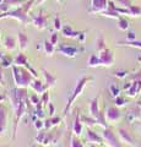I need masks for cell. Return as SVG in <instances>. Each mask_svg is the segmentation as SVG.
Instances as JSON below:
<instances>
[{"mask_svg":"<svg viewBox=\"0 0 141 147\" xmlns=\"http://www.w3.org/2000/svg\"><path fill=\"white\" fill-rule=\"evenodd\" d=\"M140 107H141V103H140Z\"/></svg>","mask_w":141,"mask_h":147,"instance_id":"51","label":"cell"},{"mask_svg":"<svg viewBox=\"0 0 141 147\" xmlns=\"http://www.w3.org/2000/svg\"><path fill=\"white\" fill-rule=\"evenodd\" d=\"M31 147H40V145H39V144H37V142H36V144H33V145L31 146Z\"/></svg>","mask_w":141,"mask_h":147,"instance_id":"48","label":"cell"},{"mask_svg":"<svg viewBox=\"0 0 141 147\" xmlns=\"http://www.w3.org/2000/svg\"><path fill=\"white\" fill-rule=\"evenodd\" d=\"M12 76L15 80L16 87H21V88H27L30 87L32 81L36 77L30 72L28 69L25 66H19V65H12Z\"/></svg>","mask_w":141,"mask_h":147,"instance_id":"2","label":"cell"},{"mask_svg":"<svg viewBox=\"0 0 141 147\" xmlns=\"http://www.w3.org/2000/svg\"><path fill=\"white\" fill-rule=\"evenodd\" d=\"M48 107H49V115L53 117V115H54V105H53L52 103H49Z\"/></svg>","mask_w":141,"mask_h":147,"instance_id":"43","label":"cell"},{"mask_svg":"<svg viewBox=\"0 0 141 147\" xmlns=\"http://www.w3.org/2000/svg\"><path fill=\"white\" fill-rule=\"evenodd\" d=\"M102 137L109 147H121L120 139H118V136L115 135V132L112 129H109V127L104 129L102 132Z\"/></svg>","mask_w":141,"mask_h":147,"instance_id":"4","label":"cell"},{"mask_svg":"<svg viewBox=\"0 0 141 147\" xmlns=\"http://www.w3.org/2000/svg\"><path fill=\"white\" fill-rule=\"evenodd\" d=\"M34 127L37 129V130H42V129H44V123L40 120V119H37V120L34 121Z\"/></svg>","mask_w":141,"mask_h":147,"instance_id":"40","label":"cell"},{"mask_svg":"<svg viewBox=\"0 0 141 147\" xmlns=\"http://www.w3.org/2000/svg\"><path fill=\"white\" fill-rule=\"evenodd\" d=\"M140 91H141V81H135L134 84H131V87L128 91V94L131 96V97H134V96H136V93Z\"/></svg>","mask_w":141,"mask_h":147,"instance_id":"26","label":"cell"},{"mask_svg":"<svg viewBox=\"0 0 141 147\" xmlns=\"http://www.w3.org/2000/svg\"><path fill=\"white\" fill-rule=\"evenodd\" d=\"M109 91H111V93L113 97H118L119 96V88L115 86V85H111V87H109Z\"/></svg>","mask_w":141,"mask_h":147,"instance_id":"36","label":"cell"},{"mask_svg":"<svg viewBox=\"0 0 141 147\" xmlns=\"http://www.w3.org/2000/svg\"><path fill=\"white\" fill-rule=\"evenodd\" d=\"M98 55H99V59H101V65L102 66H112L114 64V54L111 49H103L101 52H98Z\"/></svg>","mask_w":141,"mask_h":147,"instance_id":"8","label":"cell"},{"mask_svg":"<svg viewBox=\"0 0 141 147\" xmlns=\"http://www.w3.org/2000/svg\"><path fill=\"white\" fill-rule=\"evenodd\" d=\"M129 12H130V15L131 17H141V6L139 5H131L129 7Z\"/></svg>","mask_w":141,"mask_h":147,"instance_id":"27","label":"cell"},{"mask_svg":"<svg viewBox=\"0 0 141 147\" xmlns=\"http://www.w3.org/2000/svg\"><path fill=\"white\" fill-rule=\"evenodd\" d=\"M31 88H32L36 93H40L42 94L43 92H45L48 90V87H47V85L45 84H43L42 81H39L38 79H34L33 81H32V84H31Z\"/></svg>","mask_w":141,"mask_h":147,"instance_id":"20","label":"cell"},{"mask_svg":"<svg viewBox=\"0 0 141 147\" xmlns=\"http://www.w3.org/2000/svg\"><path fill=\"white\" fill-rule=\"evenodd\" d=\"M81 120H82L84 124H86V125H87V127L94 125V124H97V120H96L94 118H92L91 115H90V117H81Z\"/></svg>","mask_w":141,"mask_h":147,"instance_id":"30","label":"cell"},{"mask_svg":"<svg viewBox=\"0 0 141 147\" xmlns=\"http://www.w3.org/2000/svg\"><path fill=\"white\" fill-rule=\"evenodd\" d=\"M101 112H102V110L99 109L98 97L91 99V102H90V115L97 120V119L99 118V115H101Z\"/></svg>","mask_w":141,"mask_h":147,"instance_id":"14","label":"cell"},{"mask_svg":"<svg viewBox=\"0 0 141 147\" xmlns=\"http://www.w3.org/2000/svg\"><path fill=\"white\" fill-rule=\"evenodd\" d=\"M42 75H43V77H44L45 85H47L48 88H51V87H54V85H55V82H57V77L54 76L52 72H49L48 70H45V69H43V70H42Z\"/></svg>","mask_w":141,"mask_h":147,"instance_id":"19","label":"cell"},{"mask_svg":"<svg viewBox=\"0 0 141 147\" xmlns=\"http://www.w3.org/2000/svg\"><path fill=\"white\" fill-rule=\"evenodd\" d=\"M88 66L90 67H96V66H101V59H99L98 54H92L88 58Z\"/></svg>","mask_w":141,"mask_h":147,"instance_id":"25","label":"cell"},{"mask_svg":"<svg viewBox=\"0 0 141 147\" xmlns=\"http://www.w3.org/2000/svg\"><path fill=\"white\" fill-rule=\"evenodd\" d=\"M118 135H119V139L121 142H125L128 145H133L134 144V137L131 136V134L129 131H126L125 129H119L118 130Z\"/></svg>","mask_w":141,"mask_h":147,"instance_id":"18","label":"cell"},{"mask_svg":"<svg viewBox=\"0 0 141 147\" xmlns=\"http://www.w3.org/2000/svg\"><path fill=\"white\" fill-rule=\"evenodd\" d=\"M57 52L61 53L67 58H75L76 55H79L81 52H84V49H79L77 47H72V45H66V44H60L57 47Z\"/></svg>","mask_w":141,"mask_h":147,"instance_id":"7","label":"cell"},{"mask_svg":"<svg viewBox=\"0 0 141 147\" xmlns=\"http://www.w3.org/2000/svg\"><path fill=\"white\" fill-rule=\"evenodd\" d=\"M58 1H60V0H58Z\"/></svg>","mask_w":141,"mask_h":147,"instance_id":"52","label":"cell"},{"mask_svg":"<svg viewBox=\"0 0 141 147\" xmlns=\"http://www.w3.org/2000/svg\"><path fill=\"white\" fill-rule=\"evenodd\" d=\"M117 45L119 47H134V48H139L141 49V42L140 40H125V42H118Z\"/></svg>","mask_w":141,"mask_h":147,"instance_id":"24","label":"cell"},{"mask_svg":"<svg viewBox=\"0 0 141 147\" xmlns=\"http://www.w3.org/2000/svg\"><path fill=\"white\" fill-rule=\"evenodd\" d=\"M113 1L120 7H130L133 5V1H131V0H113Z\"/></svg>","mask_w":141,"mask_h":147,"instance_id":"31","label":"cell"},{"mask_svg":"<svg viewBox=\"0 0 141 147\" xmlns=\"http://www.w3.org/2000/svg\"><path fill=\"white\" fill-rule=\"evenodd\" d=\"M45 135H47V132H39V134L37 135V137H36V142L37 144H43V141L45 139Z\"/></svg>","mask_w":141,"mask_h":147,"instance_id":"38","label":"cell"},{"mask_svg":"<svg viewBox=\"0 0 141 147\" xmlns=\"http://www.w3.org/2000/svg\"><path fill=\"white\" fill-rule=\"evenodd\" d=\"M128 37H129L128 40H135V33H134V32H130Z\"/></svg>","mask_w":141,"mask_h":147,"instance_id":"44","label":"cell"},{"mask_svg":"<svg viewBox=\"0 0 141 147\" xmlns=\"http://www.w3.org/2000/svg\"><path fill=\"white\" fill-rule=\"evenodd\" d=\"M30 103H32V104H34V105H37L38 103H40V98L37 96V93L30 96Z\"/></svg>","mask_w":141,"mask_h":147,"instance_id":"35","label":"cell"},{"mask_svg":"<svg viewBox=\"0 0 141 147\" xmlns=\"http://www.w3.org/2000/svg\"><path fill=\"white\" fill-rule=\"evenodd\" d=\"M60 123H61V118L60 117H54L53 115L51 119H48V120L44 121V129H48V130H49V129L59 125Z\"/></svg>","mask_w":141,"mask_h":147,"instance_id":"21","label":"cell"},{"mask_svg":"<svg viewBox=\"0 0 141 147\" xmlns=\"http://www.w3.org/2000/svg\"><path fill=\"white\" fill-rule=\"evenodd\" d=\"M3 45H4V48H5L7 52H12V50H16V48L19 47V44H17L16 39L13 38V37H11V36H6L5 38H4Z\"/></svg>","mask_w":141,"mask_h":147,"instance_id":"17","label":"cell"},{"mask_svg":"<svg viewBox=\"0 0 141 147\" xmlns=\"http://www.w3.org/2000/svg\"><path fill=\"white\" fill-rule=\"evenodd\" d=\"M49 99H51V94H49V92H48V90L45 91V92H43L42 93V98H40V102L43 103V105H48L49 103Z\"/></svg>","mask_w":141,"mask_h":147,"instance_id":"34","label":"cell"},{"mask_svg":"<svg viewBox=\"0 0 141 147\" xmlns=\"http://www.w3.org/2000/svg\"><path fill=\"white\" fill-rule=\"evenodd\" d=\"M43 50H44L45 55H48V57H52V55L55 53L57 48H55V45H54L51 42V40H45L44 44H43Z\"/></svg>","mask_w":141,"mask_h":147,"instance_id":"23","label":"cell"},{"mask_svg":"<svg viewBox=\"0 0 141 147\" xmlns=\"http://www.w3.org/2000/svg\"><path fill=\"white\" fill-rule=\"evenodd\" d=\"M109 0H91V6L88 9V12L91 13H102L108 9Z\"/></svg>","mask_w":141,"mask_h":147,"instance_id":"9","label":"cell"},{"mask_svg":"<svg viewBox=\"0 0 141 147\" xmlns=\"http://www.w3.org/2000/svg\"><path fill=\"white\" fill-rule=\"evenodd\" d=\"M7 129V109L3 103H0V135H3Z\"/></svg>","mask_w":141,"mask_h":147,"instance_id":"11","label":"cell"},{"mask_svg":"<svg viewBox=\"0 0 141 147\" xmlns=\"http://www.w3.org/2000/svg\"><path fill=\"white\" fill-rule=\"evenodd\" d=\"M28 43H30V38L27 37V34L25 32L19 31L17 32V44H19V48L20 50H26L27 47H28Z\"/></svg>","mask_w":141,"mask_h":147,"instance_id":"16","label":"cell"},{"mask_svg":"<svg viewBox=\"0 0 141 147\" xmlns=\"http://www.w3.org/2000/svg\"><path fill=\"white\" fill-rule=\"evenodd\" d=\"M26 113V99L21 100L19 105L15 108V118H13V130H12V139L16 137V131H17V125H19L20 120Z\"/></svg>","mask_w":141,"mask_h":147,"instance_id":"6","label":"cell"},{"mask_svg":"<svg viewBox=\"0 0 141 147\" xmlns=\"http://www.w3.org/2000/svg\"><path fill=\"white\" fill-rule=\"evenodd\" d=\"M1 61V67H10V66H12V64H13V60L10 58V57H4L3 58V60H0Z\"/></svg>","mask_w":141,"mask_h":147,"instance_id":"33","label":"cell"},{"mask_svg":"<svg viewBox=\"0 0 141 147\" xmlns=\"http://www.w3.org/2000/svg\"><path fill=\"white\" fill-rule=\"evenodd\" d=\"M86 141L90 144H97V145H103V137L97 135L91 127L86 129Z\"/></svg>","mask_w":141,"mask_h":147,"instance_id":"12","label":"cell"},{"mask_svg":"<svg viewBox=\"0 0 141 147\" xmlns=\"http://www.w3.org/2000/svg\"><path fill=\"white\" fill-rule=\"evenodd\" d=\"M5 99H6V96L3 94V93H0V103H3Z\"/></svg>","mask_w":141,"mask_h":147,"instance_id":"45","label":"cell"},{"mask_svg":"<svg viewBox=\"0 0 141 147\" xmlns=\"http://www.w3.org/2000/svg\"><path fill=\"white\" fill-rule=\"evenodd\" d=\"M96 44H97V50H98V52H101V50H103V49L107 48V47H106V40H104L103 36H99V37H98Z\"/></svg>","mask_w":141,"mask_h":147,"instance_id":"32","label":"cell"},{"mask_svg":"<svg viewBox=\"0 0 141 147\" xmlns=\"http://www.w3.org/2000/svg\"><path fill=\"white\" fill-rule=\"evenodd\" d=\"M125 104V98H123L121 96H118V97H115V105H118V107H121V105Z\"/></svg>","mask_w":141,"mask_h":147,"instance_id":"39","label":"cell"},{"mask_svg":"<svg viewBox=\"0 0 141 147\" xmlns=\"http://www.w3.org/2000/svg\"><path fill=\"white\" fill-rule=\"evenodd\" d=\"M49 40H51V42H52L54 45H55L57 42H58V33H53V34L51 36V39H49Z\"/></svg>","mask_w":141,"mask_h":147,"instance_id":"41","label":"cell"},{"mask_svg":"<svg viewBox=\"0 0 141 147\" xmlns=\"http://www.w3.org/2000/svg\"><path fill=\"white\" fill-rule=\"evenodd\" d=\"M5 81H4V74H3V69L0 66V86H4Z\"/></svg>","mask_w":141,"mask_h":147,"instance_id":"42","label":"cell"},{"mask_svg":"<svg viewBox=\"0 0 141 147\" xmlns=\"http://www.w3.org/2000/svg\"><path fill=\"white\" fill-rule=\"evenodd\" d=\"M4 57H5V54H3V53H1V50H0V60H3V58H4Z\"/></svg>","mask_w":141,"mask_h":147,"instance_id":"47","label":"cell"},{"mask_svg":"<svg viewBox=\"0 0 141 147\" xmlns=\"http://www.w3.org/2000/svg\"><path fill=\"white\" fill-rule=\"evenodd\" d=\"M36 3V0H26V1L20 5L17 9H13L11 11H6V12H1L0 13V20L1 18H13L17 20L22 25H26L31 22V18L28 17V12L32 9V5Z\"/></svg>","mask_w":141,"mask_h":147,"instance_id":"1","label":"cell"},{"mask_svg":"<svg viewBox=\"0 0 141 147\" xmlns=\"http://www.w3.org/2000/svg\"><path fill=\"white\" fill-rule=\"evenodd\" d=\"M61 28H63V26H61L60 18L55 17V20H54V30H57V32H58V31H61Z\"/></svg>","mask_w":141,"mask_h":147,"instance_id":"37","label":"cell"},{"mask_svg":"<svg viewBox=\"0 0 141 147\" xmlns=\"http://www.w3.org/2000/svg\"><path fill=\"white\" fill-rule=\"evenodd\" d=\"M118 28L120 31H126L129 28V21L124 17H119L118 18Z\"/></svg>","mask_w":141,"mask_h":147,"instance_id":"28","label":"cell"},{"mask_svg":"<svg viewBox=\"0 0 141 147\" xmlns=\"http://www.w3.org/2000/svg\"><path fill=\"white\" fill-rule=\"evenodd\" d=\"M91 81H93V77H90V76H85V77H81V79H79V81H77L74 91L71 92L70 97H69V99H67V103L65 105L64 110H63V115H66V114L70 112V109L72 107V104H74V102L76 100V98L79 97L81 93H82V91L85 90L86 85H87L88 82H91Z\"/></svg>","mask_w":141,"mask_h":147,"instance_id":"3","label":"cell"},{"mask_svg":"<svg viewBox=\"0 0 141 147\" xmlns=\"http://www.w3.org/2000/svg\"><path fill=\"white\" fill-rule=\"evenodd\" d=\"M70 147H85V146L82 142H81V140L79 139V136L74 135L70 140Z\"/></svg>","mask_w":141,"mask_h":147,"instance_id":"29","label":"cell"},{"mask_svg":"<svg viewBox=\"0 0 141 147\" xmlns=\"http://www.w3.org/2000/svg\"><path fill=\"white\" fill-rule=\"evenodd\" d=\"M61 34L66 37V38H77L81 33H82V31H76L74 30L70 25H65V26H63V28H61Z\"/></svg>","mask_w":141,"mask_h":147,"instance_id":"15","label":"cell"},{"mask_svg":"<svg viewBox=\"0 0 141 147\" xmlns=\"http://www.w3.org/2000/svg\"><path fill=\"white\" fill-rule=\"evenodd\" d=\"M125 74H126V72H117V74H115V76H118V77H124V76H125Z\"/></svg>","mask_w":141,"mask_h":147,"instance_id":"46","label":"cell"},{"mask_svg":"<svg viewBox=\"0 0 141 147\" xmlns=\"http://www.w3.org/2000/svg\"><path fill=\"white\" fill-rule=\"evenodd\" d=\"M27 64H30V61L27 60L26 55L24 53H19L16 55V58L13 59V65H19V66H26Z\"/></svg>","mask_w":141,"mask_h":147,"instance_id":"22","label":"cell"},{"mask_svg":"<svg viewBox=\"0 0 141 147\" xmlns=\"http://www.w3.org/2000/svg\"><path fill=\"white\" fill-rule=\"evenodd\" d=\"M104 114H106V119L108 123H117L121 118L120 110L117 107H107L104 109Z\"/></svg>","mask_w":141,"mask_h":147,"instance_id":"10","label":"cell"},{"mask_svg":"<svg viewBox=\"0 0 141 147\" xmlns=\"http://www.w3.org/2000/svg\"><path fill=\"white\" fill-rule=\"evenodd\" d=\"M90 147H97V146L94 145V144H91V146H90Z\"/></svg>","mask_w":141,"mask_h":147,"instance_id":"50","label":"cell"},{"mask_svg":"<svg viewBox=\"0 0 141 147\" xmlns=\"http://www.w3.org/2000/svg\"><path fill=\"white\" fill-rule=\"evenodd\" d=\"M31 22L37 30H44L48 25V15H45L43 10H39L37 13L31 16Z\"/></svg>","mask_w":141,"mask_h":147,"instance_id":"5","label":"cell"},{"mask_svg":"<svg viewBox=\"0 0 141 147\" xmlns=\"http://www.w3.org/2000/svg\"><path fill=\"white\" fill-rule=\"evenodd\" d=\"M82 130H84V125H82V120H81V114L79 113V110H77L75 120L72 123V134L76 136H80L82 134Z\"/></svg>","mask_w":141,"mask_h":147,"instance_id":"13","label":"cell"},{"mask_svg":"<svg viewBox=\"0 0 141 147\" xmlns=\"http://www.w3.org/2000/svg\"><path fill=\"white\" fill-rule=\"evenodd\" d=\"M0 33H1V30H0ZM3 45V42H1V34H0V48H1Z\"/></svg>","mask_w":141,"mask_h":147,"instance_id":"49","label":"cell"}]
</instances>
